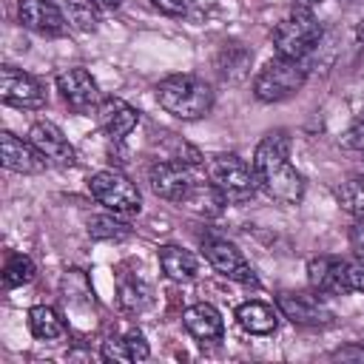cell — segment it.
<instances>
[{
  "label": "cell",
  "mask_w": 364,
  "mask_h": 364,
  "mask_svg": "<svg viewBox=\"0 0 364 364\" xmlns=\"http://www.w3.org/2000/svg\"><path fill=\"white\" fill-rule=\"evenodd\" d=\"M253 173L259 191L279 205H299L304 199V176L290 162V134L284 128L267 131L253 151Z\"/></svg>",
  "instance_id": "obj_1"
},
{
  "label": "cell",
  "mask_w": 364,
  "mask_h": 364,
  "mask_svg": "<svg viewBox=\"0 0 364 364\" xmlns=\"http://www.w3.org/2000/svg\"><path fill=\"white\" fill-rule=\"evenodd\" d=\"M156 102L176 119L193 122L210 114L213 108V88L196 74H168L156 82Z\"/></svg>",
  "instance_id": "obj_2"
},
{
  "label": "cell",
  "mask_w": 364,
  "mask_h": 364,
  "mask_svg": "<svg viewBox=\"0 0 364 364\" xmlns=\"http://www.w3.org/2000/svg\"><path fill=\"white\" fill-rule=\"evenodd\" d=\"M307 60H293V57H273L267 60L256 77H253V97L259 102H284L296 97L304 82H307Z\"/></svg>",
  "instance_id": "obj_3"
},
{
  "label": "cell",
  "mask_w": 364,
  "mask_h": 364,
  "mask_svg": "<svg viewBox=\"0 0 364 364\" xmlns=\"http://www.w3.org/2000/svg\"><path fill=\"white\" fill-rule=\"evenodd\" d=\"M205 173L208 179L216 185V191L225 196V202L230 205H245L256 196L259 182L253 173V165H247V159H242L233 151L225 154H213L205 162Z\"/></svg>",
  "instance_id": "obj_4"
},
{
  "label": "cell",
  "mask_w": 364,
  "mask_h": 364,
  "mask_svg": "<svg viewBox=\"0 0 364 364\" xmlns=\"http://www.w3.org/2000/svg\"><path fill=\"white\" fill-rule=\"evenodd\" d=\"M324 26L313 14V9L296 6L284 20L276 23L273 28V46L279 57H293V60H307V54L321 43Z\"/></svg>",
  "instance_id": "obj_5"
},
{
  "label": "cell",
  "mask_w": 364,
  "mask_h": 364,
  "mask_svg": "<svg viewBox=\"0 0 364 364\" xmlns=\"http://www.w3.org/2000/svg\"><path fill=\"white\" fill-rule=\"evenodd\" d=\"M88 191L91 196L111 213L119 216H134L142 210V193L136 182H131L122 171L117 168H102L88 176Z\"/></svg>",
  "instance_id": "obj_6"
},
{
  "label": "cell",
  "mask_w": 364,
  "mask_h": 364,
  "mask_svg": "<svg viewBox=\"0 0 364 364\" xmlns=\"http://www.w3.org/2000/svg\"><path fill=\"white\" fill-rule=\"evenodd\" d=\"M324 293L318 290H282L276 293V307L279 313L299 327H327L336 321L333 307L321 299Z\"/></svg>",
  "instance_id": "obj_7"
},
{
  "label": "cell",
  "mask_w": 364,
  "mask_h": 364,
  "mask_svg": "<svg viewBox=\"0 0 364 364\" xmlns=\"http://www.w3.org/2000/svg\"><path fill=\"white\" fill-rule=\"evenodd\" d=\"M202 253L210 262V267L216 273H222L225 279L239 282V284H259L253 264L245 259V253L233 242L219 239V236H208V239H202Z\"/></svg>",
  "instance_id": "obj_8"
},
{
  "label": "cell",
  "mask_w": 364,
  "mask_h": 364,
  "mask_svg": "<svg viewBox=\"0 0 364 364\" xmlns=\"http://www.w3.org/2000/svg\"><path fill=\"white\" fill-rule=\"evenodd\" d=\"M0 100L6 105L26 108V111H40L48 102L46 85L34 74L20 71L14 65H3L0 68Z\"/></svg>",
  "instance_id": "obj_9"
},
{
  "label": "cell",
  "mask_w": 364,
  "mask_h": 364,
  "mask_svg": "<svg viewBox=\"0 0 364 364\" xmlns=\"http://www.w3.org/2000/svg\"><path fill=\"white\" fill-rule=\"evenodd\" d=\"M57 91H60L63 102L77 114H85L91 108L97 111V105H100V85L91 77V71L82 65L63 68L57 74Z\"/></svg>",
  "instance_id": "obj_10"
},
{
  "label": "cell",
  "mask_w": 364,
  "mask_h": 364,
  "mask_svg": "<svg viewBox=\"0 0 364 364\" xmlns=\"http://www.w3.org/2000/svg\"><path fill=\"white\" fill-rule=\"evenodd\" d=\"M28 142L40 151V156L48 162V165H57V168H71L77 162V151L74 145L68 142V136L48 119H37L31 122L28 128Z\"/></svg>",
  "instance_id": "obj_11"
},
{
  "label": "cell",
  "mask_w": 364,
  "mask_h": 364,
  "mask_svg": "<svg viewBox=\"0 0 364 364\" xmlns=\"http://www.w3.org/2000/svg\"><path fill=\"white\" fill-rule=\"evenodd\" d=\"M17 17L28 31L43 37H63L68 31V17L54 0H20Z\"/></svg>",
  "instance_id": "obj_12"
},
{
  "label": "cell",
  "mask_w": 364,
  "mask_h": 364,
  "mask_svg": "<svg viewBox=\"0 0 364 364\" xmlns=\"http://www.w3.org/2000/svg\"><path fill=\"white\" fill-rule=\"evenodd\" d=\"M97 122L108 139L122 142L139 125V111L131 102H125L122 97H105L97 105Z\"/></svg>",
  "instance_id": "obj_13"
},
{
  "label": "cell",
  "mask_w": 364,
  "mask_h": 364,
  "mask_svg": "<svg viewBox=\"0 0 364 364\" xmlns=\"http://www.w3.org/2000/svg\"><path fill=\"white\" fill-rule=\"evenodd\" d=\"M182 324H185V330H188L199 344H216V341H222V336H225V318H222V313H219L213 304H208V301H196V304L185 307V310H182Z\"/></svg>",
  "instance_id": "obj_14"
},
{
  "label": "cell",
  "mask_w": 364,
  "mask_h": 364,
  "mask_svg": "<svg viewBox=\"0 0 364 364\" xmlns=\"http://www.w3.org/2000/svg\"><path fill=\"white\" fill-rule=\"evenodd\" d=\"M148 355H151V347H148L142 330H136V327H125L119 333L105 336V341L100 347V358L102 361L131 364V361H145Z\"/></svg>",
  "instance_id": "obj_15"
},
{
  "label": "cell",
  "mask_w": 364,
  "mask_h": 364,
  "mask_svg": "<svg viewBox=\"0 0 364 364\" xmlns=\"http://www.w3.org/2000/svg\"><path fill=\"white\" fill-rule=\"evenodd\" d=\"M0 156H3V165L14 173H37L48 165L28 139L14 136L11 131L0 134Z\"/></svg>",
  "instance_id": "obj_16"
},
{
  "label": "cell",
  "mask_w": 364,
  "mask_h": 364,
  "mask_svg": "<svg viewBox=\"0 0 364 364\" xmlns=\"http://www.w3.org/2000/svg\"><path fill=\"white\" fill-rule=\"evenodd\" d=\"M344 262L347 259H338V256H313L307 262V282H310V287L318 290V293H330V296L347 293Z\"/></svg>",
  "instance_id": "obj_17"
},
{
  "label": "cell",
  "mask_w": 364,
  "mask_h": 364,
  "mask_svg": "<svg viewBox=\"0 0 364 364\" xmlns=\"http://www.w3.org/2000/svg\"><path fill=\"white\" fill-rule=\"evenodd\" d=\"M236 321L250 336H270L279 327V307L259 301V299H250V301H242L236 307Z\"/></svg>",
  "instance_id": "obj_18"
},
{
  "label": "cell",
  "mask_w": 364,
  "mask_h": 364,
  "mask_svg": "<svg viewBox=\"0 0 364 364\" xmlns=\"http://www.w3.org/2000/svg\"><path fill=\"white\" fill-rule=\"evenodd\" d=\"M117 301L119 310L128 316H136L151 307L154 301V287L139 276V273H119L117 279Z\"/></svg>",
  "instance_id": "obj_19"
},
{
  "label": "cell",
  "mask_w": 364,
  "mask_h": 364,
  "mask_svg": "<svg viewBox=\"0 0 364 364\" xmlns=\"http://www.w3.org/2000/svg\"><path fill=\"white\" fill-rule=\"evenodd\" d=\"M156 259H159L162 273L171 282H191L199 273V259L191 250H185L182 245H159Z\"/></svg>",
  "instance_id": "obj_20"
},
{
  "label": "cell",
  "mask_w": 364,
  "mask_h": 364,
  "mask_svg": "<svg viewBox=\"0 0 364 364\" xmlns=\"http://www.w3.org/2000/svg\"><path fill=\"white\" fill-rule=\"evenodd\" d=\"M250 63H253V51L247 46H242V43H225L213 57L216 74L222 80H228V82H239L247 74Z\"/></svg>",
  "instance_id": "obj_21"
},
{
  "label": "cell",
  "mask_w": 364,
  "mask_h": 364,
  "mask_svg": "<svg viewBox=\"0 0 364 364\" xmlns=\"http://www.w3.org/2000/svg\"><path fill=\"white\" fill-rule=\"evenodd\" d=\"M28 330H31V336L40 338V341H57V338H63V336L68 333L63 316H60L54 307H48V304H34V307H28Z\"/></svg>",
  "instance_id": "obj_22"
},
{
  "label": "cell",
  "mask_w": 364,
  "mask_h": 364,
  "mask_svg": "<svg viewBox=\"0 0 364 364\" xmlns=\"http://www.w3.org/2000/svg\"><path fill=\"white\" fill-rule=\"evenodd\" d=\"M60 290H63V301H65L68 307H80V304L91 307V304H94V287H91V282H88V276H85L82 270H77V267L63 273Z\"/></svg>",
  "instance_id": "obj_23"
},
{
  "label": "cell",
  "mask_w": 364,
  "mask_h": 364,
  "mask_svg": "<svg viewBox=\"0 0 364 364\" xmlns=\"http://www.w3.org/2000/svg\"><path fill=\"white\" fill-rule=\"evenodd\" d=\"M85 230L91 239H105V242H119L131 236V225L119 219V213H97L85 222Z\"/></svg>",
  "instance_id": "obj_24"
},
{
  "label": "cell",
  "mask_w": 364,
  "mask_h": 364,
  "mask_svg": "<svg viewBox=\"0 0 364 364\" xmlns=\"http://www.w3.org/2000/svg\"><path fill=\"white\" fill-rule=\"evenodd\" d=\"M333 193H336V202L341 205V210H347L355 222H364V176L344 179Z\"/></svg>",
  "instance_id": "obj_25"
},
{
  "label": "cell",
  "mask_w": 364,
  "mask_h": 364,
  "mask_svg": "<svg viewBox=\"0 0 364 364\" xmlns=\"http://www.w3.org/2000/svg\"><path fill=\"white\" fill-rule=\"evenodd\" d=\"M37 273V264L31 262V256L26 253H9L6 256V264H3V287L6 290H14V287H23L34 279Z\"/></svg>",
  "instance_id": "obj_26"
},
{
  "label": "cell",
  "mask_w": 364,
  "mask_h": 364,
  "mask_svg": "<svg viewBox=\"0 0 364 364\" xmlns=\"http://www.w3.org/2000/svg\"><path fill=\"white\" fill-rule=\"evenodd\" d=\"M65 17L80 31H97L100 26V6L94 0H65Z\"/></svg>",
  "instance_id": "obj_27"
},
{
  "label": "cell",
  "mask_w": 364,
  "mask_h": 364,
  "mask_svg": "<svg viewBox=\"0 0 364 364\" xmlns=\"http://www.w3.org/2000/svg\"><path fill=\"white\" fill-rule=\"evenodd\" d=\"M338 142H341V148H347V151H361V154H364V114L338 136Z\"/></svg>",
  "instance_id": "obj_28"
},
{
  "label": "cell",
  "mask_w": 364,
  "mask_h": 364,
  "mask_svg": "<svg viewBox=\"0 0 364 364\" xmlns=\"http://www.w3.org/2000/svg\"><path fill=\"white\" fill-rule=\"evenodd\" d=\"M344 284L347 293H364V262H344Z\"/></svg>",
  "instance_id": "obj_29"
},
{
  "label": "cell",
  "mask_w": 364,
  "mask_h": 364,
  "mask_svg": "<svg viewBox=\"0 0 364 364\" xmlns=\"http://www.w3.org/2000/svg\"><path fill=\"white\" fill-rule=\"evenodd\" d=\"M151 6L165 17H185L191 9V0H151Z\"/></svg>",
  "instance_id": "obj_30"
},
{
  "label": "cell",
  "mask_w": 364,
  "mask_h": 364,
  "mask_svg": "<svg viewBox=\"0 0 364 364\" xmlns=\"http://www.w3.org/2000/svg\"><path fill=\"white\" fill-rule=\"evenodd\" d=\"M350 245H353L355 256L364 262V222H358V225L350 230Z\"/></svg>",
  "instance_id": "obj_31"
},
{
  "label": "cell",
  "mask_w": 364,
  "mask_h": 364,
  "mask_svg": "<svg viewBox=\"0 0 364 364\" xmlns=\"http://www.w3.org/2000/svg\"><path fill=\"white\" fill-rule=\"evenodd\" d=\"M333 355H336V358H364V350H353V347H344V350H336Z\"/></svg>",
  "instance_id": "obj_32"
},
{
  "label": "cell",
  "mask_w": 364,
  "mask_h": 364,
  "mask_svg": "<svg viewBox=\"0 0 364 364\" xmlns=\"http://www.w3.org/2000/svg\"><path fill=\"white\" fill-rule=\"evenodd\" d=\"M100 6V11H117L122 6V0H94Z\"/></svg>",
  "instance_id": "obj_33"
},
{
  "label": "cell",
  "mask_w": 364,
  "mask_h": 364,
  "mask_svg": "<svg viewBox=\"0 0 364 364\" xmlns=\"http://www.w3.org/2000/svg\"><path fill=\"white\" fill-rule=\"evenodd\" d=\"M324 0H296V6H301V9H316V6H321Z\"/></svg>",
  "instance_id": "obj_34"
}]
</instances>
